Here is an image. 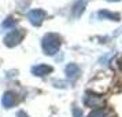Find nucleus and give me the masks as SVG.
Wrapping results in <instances>:
<instances>
[{
  "mask_svg": "<svg viewBox=\"0 0 122 117\" xmlns=\"http://www.w3.org/2000/svg\"><path fill=\"white\" fill-rule=\"evenodd\" d=\"M61 37L59 34L56 33H47L43 37V41H41V47H43V51H44L47 55H54L58 52L59 47H61Z\"/></svg>",
  "mask_w": 122,
  "mask_h": 117,
  "instance_id": "f257e3e1",
  "label": "nucleus"
},
{
  "mask_svg": "<svg viewBox=\"0 0 122 117\" xmlns=\"http://www.w3.org/2000/svg\"><path fill=\"white\" fill-rule=\"evenodd\" d=\"M23 36H25V32L22 29H14L4 37V44L7 47H15L22 41Z\"/></svg>",
  "mask_w": 122,
  "mask_h": 117,
  "instance_id": "f03ea898",
  "label": "nucleus"
},
{
  "mask_svg": "<svg viewBox=\"0 0 122 117\" xmlns=\"http://www.w3.org/2000/svg\"><path fill=\"white\" fill-rule=\"evenodd\" d=\"M45 17H47V12L44 10H40V8H36V10H32L28 12V19L34 26H40L41 22L45 19Z\"/></svg>",
  "mask_w": 122,
  "mask_h": 117,
  "instance_id": "7ed1b4c3",
  "label": "nucleus"
},
{
  "mask_svg": "<svg viewBox=\"0 0 122 117\" xmlns=\"http://www.w3.org/2000/svg\"><path fill=\"white\" fill-rule=\"evenodd\" d=\"M84 103L86 106H89V107H100V106L103 105V98L99 96V95L86 92L85 98H84Z\"/></svg>",
  "mask_w": 122,
  "mask_h": 117,
  "instance_id": "20e7f679",
  "label": "nucleus"
},
{
  "mask_svg": "<svg viewBox=\"0 0 122 117\" xmlns=\"http://www.w3.org/2000/svg\"><path fill=\"white\" fill-rule=\"evenodd\" d=\"M51 72H52V67L48 65H37L32 67V73L34 76H45V74H50Z\"/></svg>",
  "mask_w": 122,
  "mask_h": 117,
  "instance_id": "39448f33",
  "label": "nucleus"
},
{
  "mask_svg": "<svg viewBox=\"0 0 122 117\" xmlns=\"http://www.w3.org/2000/svg\"><path fill=\"white\" fill-rule=\"evenodd\" d=\"M1 103L4 107H11L17 103V96L15 94H12V92H6V94L3 95V98H1Z\"/></svg>",
  "mask_w": 122,
  "mask_h": 117,
  "instance_id": "423d86ee",
  "label": "nucleus"
},
{
  "mask_svg": "<svg viewBox=\"0 0 122 117\" xmlns=\"http://www.w3.org/2000/svg\"><path fill=\"white\" fill-rule=\"evenodd\" d=\"M66 74L69 78H76L80 74V67L76 63H69L66 66Z\"/></svg>",
  "mask_w": 122,
  "mask_h": 117,
  "instance_id": "0eeeda50",
  "label": "nucleus"
},
{
  "mask_svg": "<svg viewBox=\"0 0 122 117\" xmlns=\"http://www.w3.org/2000/svg\"><path fill=\"white\" fill-rule=\"evenodd\" d=\"M97 17H100V18H110V19H112V21H119V15H118V14L110 12V11H107V10L99 11L97 12Z\"/></svg>",
  "mask_w": 122,
  "mask_h": 117,
  "instance_id": "6e6552de",
  "label": "nucleus"
},
{
  "mask_svg": "<svg viewBox=\"0 0 122 117\" xmlns=\"http://www.w3.org/2000/svg\"><path fill=\"white\" fill-rule=\"evenodd\" d=\"M88 117H111V114H110V111L106 110V109H96Z\"/></svg>",
  "mask_w": 122,
  "mask_h": 117,
  "instance_id": "1a4fd4ad",
  "label": "nucleus"
},
{
  "mask_svg": "<svg viewBox=\"0 0 122 117\" xmlns=\"http://www.w3.org/2000/svg\"><path fill=\"white\" fill-rule=\"evenodd\" d=\"M14 25H15V21H14L12 18H8L6 22L3 23V28H12Z\"/></svg>",
  "mask_w": 122,
  "mask_h": 117,
  "instance_id": "9d476101",
  "label": "nucleus"
},
{
  "mask_svg": "<svg viewBox=\"0 0 122 117\" xmlns=\"http://www.w3.org/2000/svg\"><path fill=\"white\" fill-rule=\"evenodd\" d=\"M73 113H74V117H82V113H81V110H80V109H77V107H74Z\"/></svg>",
  "mask_w": 122,
  "mask_h": 117,
  "instance_id": "9b49d317",
  "label": "nucleus"
},
{
  "mask_svg": "<svg viewBox=\"0 0 122 117\" xmlns=\"http://www.w3.org/2000/svg\"><path fill=\"white\" fill-rule=\"evenodd\" d=\"M17 117H29V116L25 113V111H18V113H17Z\"/></svg>",
  "mask_w": 122,
  "mask_h": 117,
  "instance_id": "f8f14e48",
  "label": "nucleus"
},
{
  "mask_svg": "<svg viewBox=\"0 0 122 117\" xmlns=\"http://www.w3.org/2000/svg\"><path fill=\"white\" fill-rule=\"evenodd\" d=\"M118 67H119V69L122 70V56L119 58V59H118Z\"/></svg>",
  "mask_w": 122,
  "mask_h": 117,
  "instance_id": "ddd939ff",
  "label": "nucleus"
},
{
  "mask_svg": "<svg viewBox=\"0 0 122 117\" xmlns=\"http://www.w3.org/2000/svg\"><path fill=\"white\" fill-rule=\"evenodd\" d=\"M107 1H119V0H107Z\"/></svg>",
  "mask_w": 122,
  "mask_h": 117,
  "instance_id": "4468645a",
  "label": "nucleus"
}]
</instances>
